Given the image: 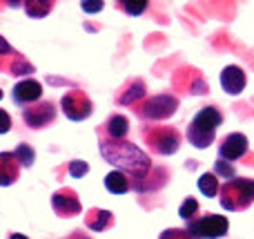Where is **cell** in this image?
Returning a JSON list of instances; mask_svg holds the SVG:
<instances>
[{
    "mask_svg": "<svg viewBox=\"0 0 254 239\" xmlns=\"http://www.w3.org/2000/svg\"><path fill=\"white\" fill-rule=\"evenodd\" d=\"M101 155L105 157L107 163L116 165V170L125 172L127 177H134L136 183L143 181L147 172L152 170V161L149 157L134 146L131 141H112V139H101Z\"/></svg>",
    "mask_w": 254,
    "mask_h": 239,
    "instance_id": "obj_1",
    "label": "cell"
},
{
    "mask_svg": "<svg viewBox=\"0 0 254 239\" xmlns=\"http://www.w3.org/2000/svg\"><path fill=\"white\" fill-rule=\"evenodd\" d=\"M219 125H223V114L214 105L201 107L188 125V141L198 150H205L214 143Z\"/></svg>",
    "mask_w": 254,
    "mask_h": 239,
    "instance_id": "obj_2",
    "label": "cell"
},
{
    "mask_svg": "<svg viewBox=\"0 0 254 239\" xmlns=\"http://www.w3.org/2000/svg\"><path fill=\"white\" fill-rule=\"evenodd\" d=\"M221 208L228 213H241L254 204V179L234 177L225 181L219 190Z\"/></svg>",
    "mask_w": 254,
    "mask_h": 239,
    "instance_id": "obj_3",
    "label": "cell"
},
{
    "mask_svg": "<svg viewBox=\"0 0 254 239\" xmlns=\"http://www.w3.org/2000/svg\"><path fill=\"white\" fill-rule=\"evenodd\" d=\"M145 143L149 146V150L156 155L170 157L174 152H179L181 148V132L176 128H165V125H149L143 130Z\"/></svg>",
    "mask_w": 254,
    "mask_h": 239,
    "instance_id": "obj_4",
    "label": "cell"
},
{
    "mask_svg": "<svg viewBox=\"0 0 254 239\" xmlns=\"http://www.w3.org/2000/svg\"><path fill=\"white\" fill-rule=\"evenodd\" d=\"M228 231H230L228 217L214 213L192 219V222H188V228H185L190 239H221L228 235Z\"/></svg>",
    "mask_w": 254,
    "mask_h": 239,
    "instance_id": "obj_5",
    "label": "cell"
},
{
    "mask_svg": "<svg viewBox=\"0 0 254 239\" xmlns=\"http://www.w3.org/2000/svg\"><path fill=\"white\" fill-rule=\"evenodd\" d=\"M176 110H179V98L172 96V94H158V96H152L136 105V114L145 121L170 119Z\"/></svg>",
    "mask_w": 254,
    "mask_h": 239,
    "instance_id": "obj_6",
    "label": "cell"
},
{
    "mask_svg": "<svg viewBox=\"0 0 254 239\" xmlns=\"http://www.w3.org/2000/svg\"><path fill=\"white\" fill-rule=\"evenodd\" d=\"M61 110L69 121H85L92 116L94 103L83 89H69L61 98Z\"/></svg>",
    "mask_w": 254,
    "mask_h": 239,
    "instance_id": "obj_7",
    "label": "cell"
},
{
    "mask_svg": "<svg viewBox=\"0 0 254 239\" xmlns=\"http://www.w3.org/2000/svg\"><path fill=\"white\" fill-rule=\"evenodd\" d=\"M54 119H56V105H54L52 101H43V103L38 101L22 110V121H25V125H29L31 130L47 128L49 123H54Z\"/></svg>",
    "mask_w": 254,
    "mask_h": 239,
    "instance_id": "obj_8",
    "label": "cell"
},
{
    "mask_svg": "<svg viewBox=\"0 0 254 239\" xmlns=\"http://www.w3.org/2000/svg\"><path fill=\"white\" fill-rule=\"evenodd\" d=\"M11 98L16 105H22V110L34 103H38L43 98V83H38L36 79H22L13 85Z\"/></svg>",
    "mask_w": 254,
    "mask_h": 239,
    "instance_id": "obj_9",
    "label": "cell"
},
{
    "mask_svg": "<svg viewBox=\"0 0 254 239\" xmlns=\"http://www.w3.org/2000/svg\"><path fill=\"white\" fill-rule=\"evenodd\" d=\"M52 208L61 217H76L83 210V204H80L78 195L71 188H61L52 195Z\"/></svg>",
    "mask_w": 254,
    "mask_h": 239,
    "instance_id": "obj_10",
    "label": "cell"
},
{
    "mask_svg": "<svg viewBox=\"0 0 254 239\" xmlns=\"http://www.w3.org/2000/svg\"><path fill=\"white\" fill-rule=\"evenodd\" d=\"M248 148H250V141H248L246 134L232 132V134H228V137L221 141L219 159L228 161V163H230V161H237V159H241L243 155H248Z\"/></svg>",
    "mask_w": 254,
    "mask_h": 239,
    "instance_id": "obj_11",
    "label": "cell"
},
{
    "mask_svg": "<svg viewBox=\"0 0 254 239\" xmlns=\"http://www.w3.org/2000/svg\"><path fill=\"white\" fill-rule=\"evenodd\" d=\"M246 83H248V76L239 65L223 67V72H221V87H223L230 96H239V94L246 89Z\"/></svg>",
    "mask_w": 254,
    "mask_h": 239,
    "instance_id": "obj_12",
    "label": "cell"
},
{
    "mask_svg": "<svg viewBox=\"0 0 254 239\" xmlns=\"http://www.w3.org/2000/svg\"><path fill=\"white\" fill-rule=\"evenodd\" d=\"M20 177V163L16 161L13 152H0V186H13Z\"/></svg>",
    "mask_w": 254,
    "mask_h": 239,
    "instance_id": "obj_13",
    "label": "cell"
},
{
    "mask_svg": "<svg viewBox=\"0 0 254 239\" xmlns=\"http://www.w3.org/2000/svg\"><path fill=\"white\" fill-rule=\"evenodd\" d=\"M112 224H114V215H112L110 210L92 208L87 213V217H85V226H87L89 231H94V233L107 231V228H112Z\"/></svg>",
    "mask_w": 254,
    "mask_h": 239,
    "instance_id": "obj_14",
    "label": "cell"
},
{
    "mask_svg": "<svg viewBox=\"0 0 254 239\" xmlns=\"http://www.w3.org/2000/svg\"><path fill=\"white\" fill-rule=\"evenodd\" d=\"M127 132H129V121H127V116L112 114L110 119H107V123H105L107 139H112V141H123L127 137Z\"/></svg>",
    "mask_w": 254,
    "mask_h": 239,
    "instance_id": "obj_15",
    "label": "cell"
},
{
    "mask_svg": "<svg viewBox=\"0 0 254 239\" xmlns=\"http://www.w3.org/2000/svg\"><path fill=\"white\" fill-rule=\"evenodd\" d=\"M105 188H107V192H112V195H125V192H129L131 181L125 172L112 170V172L105 177Z\"/></svg>",
    "mask_w": 254,
    "mask_h": 239,
    "instance_id": "obj_16",
    "label": "cell"
},
{
    "mask_svg": "<svg viewBox=\"0 0 254 239\" xmlns=\"http://www.w3.org/2000/svg\"><path fill=\"white\" fill-rule=\"evenodd\" d=\"M145 83L140 79H134L129 85H127V89L119 96V103H123V105H138V101L145 96Z\"/></svg>",
    "mask_w": 254,
    "mask_h": 239,
    "instance_id": "obj_17",
    "label": "cell"
},
{
    "mask_svg": "<svg viewBox=\"0 0 254 239\" xmlns=\"http://www.w3.org/2000/svg\"><path fill=\"white\" fill-rule=\"evenodd\" d=\"M198 190H201L205 197H216V195H219V190H221L219 177H216L214 172L201 174V179H198Z\"/></svg>",
    "mask_w": 254,
    "mask_h": 239,
    "instance_id": "obj_18",
    "label": "cell"
},
{
    "mask_svg": "<svg viewBox=\"0 0 254 239\" xmlns=\"http://www.w3.org/2000/svg\"><path fill=\"white\" fill-rule=\"evenodd\" d=\"M54 4L49 2V0H29V2H25V13L29 18H45L49 11H52Z\"/></svg>",
    "mask_w": 254,
    "mask_h": 239,
    "instance_id": "obj_19",
    "label": "cell"
},
{
    "mask_svg": "<svg viewBox=\"0 0 254 239\" xmlns=\"http://www.w3.org/2000/svg\"><path fill=\"white\" fill-rule=\"evenodd\" d=\"M13 157H16V161L20 163V168H31L36 161V152L31 146H27V143H20V146L13 150Z\"/></svg>",
    "mask_w": 254,
    "mask_h": 239,
    "instance_id": "obj_20",
    "label": "cell"
},
{
    "mask_svg": "<svg viewBox=\"0 0 254 239\" xmlns=\"http://www.w3.org/2000/svg\"><path fill=\"white\" fill-rule=\"evenodd\" d=\"M196 213H198V201L194 199V197H188V199L181 204V208H179V217L185 219V222L196 219Z\"/></svg>",
    "mask_w": 254,
    "mask_h": 239,
    "instance_id": "obj_21",
    "label": "cell"
},
{
    "mask_svg": "<svg viewBox=\"0 0 254 239\" xmlns=\"http://www.w3.org/2000/svg\"><path fill=\"white\" fill-rule=\"evenodd\" d=\"M9 70V74H16V76H25V74H31L34 72V65H29V63L25 61L22 56H13V61H11V65L7 67Z\"/></svg>",
    "mask_w": 254,
    "mask_h": 239,
    "instance_id": "obj_22",
    "label": "cell"
},
{
    "mask_svg": "<svg viewBox=\"0 0 254 239\" xmlns=\"http://www.w3.org/2000/svg\"><path fill=\"white\" fill-rule=\"evenodd\" d=\"M214 174H216V177H223L225 181H230V179L237 177V172H234V165L228 163V161H223V159H219L214 163Z\"/></svg>",
    "mask_w": 254,
    "mask_h": 239,
    "instance_id": "obj_23",
    "label": "cell"
},
{
    "mask_svg": "<svg viewBox=\"0 0 254 239\" xmlns=\"http://www.w3.org/2000/svg\"><path fill=\"white\" fill-rule=\"evenodd\" d=\"M69 174L74 179H80V177H85V174L89 172V165H87V161H80V159H74V161H69Z\"/></svg>",
    "mask_w": 254,
    "mask_h": 239,
    "instance_id": "obj_24",
    "label": "cell"
},
{
    "mask_svg": "<svg viewBox=\"0 0 254 239\" xmlns=\"http://www.w3.org/2000/svg\"><path fill=\"white\" fill-rule=\"evenodd\" d=\"M121 7H123V11L129 13V16H140V13L147 9V2H145V0H140V2H129V0H125Z\"/></svg>",
    "mask_w": 254,
    "mask_h": 239,
    "instance_id": "obj_25",
    "label": "cell"
},
{
    "mask_svg": "<svg viewBox=\"0 0 254 239\" xmlns=\"http://www.w3.org/2000/svg\"><path fill=\"white\" fill-rule=\"evenodd\" d=\"M158 239H190V235L183 231V228H167V231L161 233Z\"/></svg>",
    "mask_w": 254,
    "mask_h": 239,
    "instance_id": "obj_26",
    "label": "cell"
},
{
    "mask_svg": "<svg viewBox=\"0 0 254 239\" xmlns=\"http://www.w3.org/2000/svg\"><path fill=\"white\" fill-rule=\"evenodd\" d=\"M11 125H13V121H11V116L7 114V112L0 107V134H7V132H11Z\"/></svg>",
    "mask_w": 254,
    "mask_h": 239,
    "instance_id": "obj_27",
    "label": "cell"
},
{
    "mask_svg": "<svg viewBox=\"0 0 254 239\" xmlns=\"http://www.w3.org/2000/svg\"><path fill=\"white\" fill-rule=\"evenodd\" d=\"M13 56H16L13 47L2 38V36H0V58H13Z\"/></svg>",
    "mask_w": 254,
    "mask_h": 239,
    "instance_id": "obj_28",
    "label": "cell"
},
{
    "mask_svg": "<svg viewBox=\"0 0 254 239\" xmlns=\"http://www.w3.org/2000/svg\"><path fill=\"white\" fill-rule=\"evenodd\" d=\"M80 7H83V11H87V13H96L103 9V2L101 0H98V2H83Z\"/></svg>",
    "mask_w": 254,
    "mask_h": 239,
    "instance_id": "obj_29",
    "label": "cell"
},
{
    "mask_svg": "<svg viewBox=\"0 0 254 239\" xmlns=\"http://www.w3.org/2000/svg\"><path fill=\"white\" fill-rule=\"evenodd\" d=\"M9 239H29L27 235H20V233H13V235H9Z\"/></svg>",
    "mask_w": 254,
    "mask_h": 239,
    "instance_id": "obj_30",
    "label": "cell"
},
{
    "mask_svg": "<svg viewBox=\"0 0 254 239\" xmlns=\"http://www.w3.org/2000/svg\"><path fill=\"white\" fill-rule=\"evenodd\" d=\"M2 96H4V94H2V92H0V98H2Z\"/></svg>",
    "mask_w": 254,
    "mask_h": 239,
    "instance_id": "obj_31",
    "label": "cell"
},
{
    "mask_svg": "<svg viewBox=\"0 0 254 239\" xmlns=\"http://www.w3.org/2000/svg\"><path fill=\"white\" fill-rule=\"evenodd\" d=\"M80 239H89V237H80Z\"/></svg>",
    "mask_w": 254,
    "mask_h": 239,
    "instance_id": "obj_32",
    "label": "cell"
}]
</instances>
